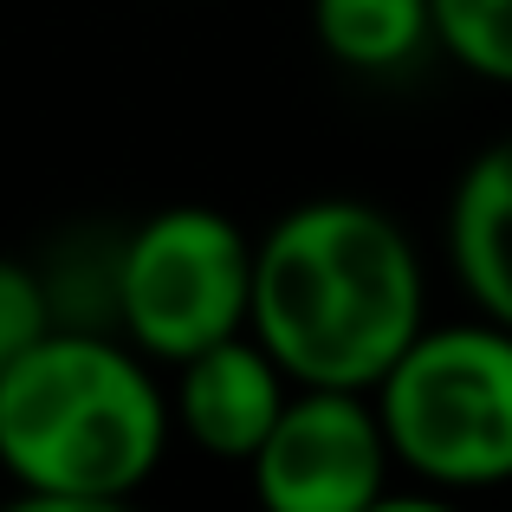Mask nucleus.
I'll use <instances>...</instances> for the list:
<instances>
[{
	"instance_id": "f03ea898",
	"label": "nucleus",
	"mask_w": 512,
	"mask_h": 512,
	"mask_svg": "<svg viewBox=\"0 0 512 512\" xmlns=\"http://www.w3.org/2000/svg\"><path fill=\"white\" fill-rule=\"evenodd\" d=\"M169 396L150 357L78 325H46L0 370V467L33 512H111L169 454Z\"/></svg>"
},
{
	"instance_id": "9d476101",
	"label": "nucleus",
	"mask_w": 512,
	"mask_h": 512,
	"mask_svg": "<svg viewBox=\"0 0 512 512\" xmlns=\"http://www.w3.org/2000/svg\"><path fill=\"white\" fill-rule=\"evenodd\" d=\"M46 325H52V292L39 286L26 266L0 260V370H7Z\"/></svg>"
},
{
	"instance_id": "1a4fd4ad",
	"label": "nucleus",
	"mask_w": 512,
	"mask_h": 512,
	"mask_svg": "<svg viewBox=\"0 0 512 512\" xmlns=\"http://www.w3.org/2000/svg\"><path fill=\"white\" fill-rule=\"evenodd\" d=\"M428 46H441L461 72L506 85L512 78V0H422Z\"/></svg>"
},
{
	"instance_id": "20e7f679",
	"label": "nucleus",
	"mask_w": 512,
	"mask_h": 512,
	"mask_svg": "<svg viewBox=\"0 0 512 512\" xmlns=\"http://www.w3.org/2000/svg\"><path fill=\"white\" fill-rule=\"evenodd\" d=\"M253 240L234 214L182 201L124 240L111 266V305L137 357L182 363L201 344L247 331Z\"/></svg>"
},
{
	"instance_id": "f257e3e1",
	"label": "nucleus",
	"mask_w": 512,
	"mask_h": 512,
	"mask_svg": "<svg viewBox=\"0 0 512 512\" xmlns=\"http://www.w3.org/2000/svg\"><path fill=\"white\" fill-rule=\"evenodd\" d=\"M422 325V260L370 201H299L253 240L247 338L286 370V383L370 389Z\"/></svg>"
},
{
	"instance_id": "39448f33",
	"label": "nucleus",
	"mask_w": 512,
	"mask_h": 512,
	"mask_svg": "<svg viewBox=\"0 0 512 512\" xmlns=\"http://www.w3.org/2000/svg\"><path fill=\"white\" fill-rule=\"evenodd\" d=\"M247 467L273 512H370L383 506L396 461L363 389L292 383Z\"/></svg>"
},
{
	"instance_id": "0eeeda50",
	"label": "nucleus",
	"mask_w": 512,
	"mask_h": 512,
	"mask_svg": "<svg viewBox=\"0 0 512 512\" xmlns=\"http://www.w3.org/2000/svg\"><path fill=\"white\" fill-rule=\"evenodd\" d=\"M448 266L480 318L512 325V156L487 143L448 195Z\"/></svg>"
},
{
	"instance_id": "7ed1b4c3",
	"label": "nucleus",
	"mask_w": 512,
	"mask_h": 512,
	"mask_svg": "<svg viewBox=\"0 0 512 512\" xmlns=\"http://www.w3.org/2000/svg\"><path fill=\"white\" fill-rule=\"evenodd\" d=\"M389 461L448 493L512 474V331L500 318L422 325L370 389Z\"/></svg>"
},
{
	"instance_id": "423d86ee",
	"label": "nucleus",
	"mask_w": 512,
	"mask_h": 512,
	"mask_svg": "<svg viewBox=\"0 0 512 512\" xmlns=\"http://www.w3.org/2000/svg\"><path fill=\"white\" fill-rule=\"evenodd\" d=\"M286 370L266 357L247 331L201 344L195 357L175 363V396H169V428H182L201 454L214 461H247L260 435L273 428L286 402Z\"/></svg>"
},
{
	"instance_id": "6e6552de",
	"label": "nucleus",
	"mask_w": 512,
	"mask_h": 512,
	"mask_svg": "<svg viewBox=\"0 0 512 512\" xmlns=\"http://www.w3.org/2000/svg\"><path fill=\"white\" fill-rule=\"evenodd\" d=\"M312 33L350 72H396L428 52L422 0H312Z\"/></svg>"
}]
</instances>
